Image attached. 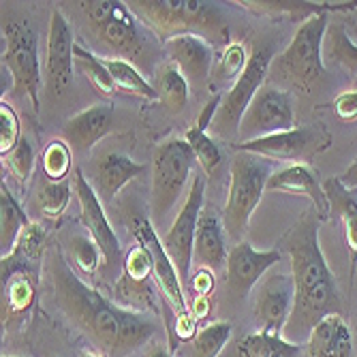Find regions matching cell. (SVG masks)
<instances>
[{"mask_svg":"<svg viewBox=\"0 0 357 357\" xmlns=\"http://www.w3.org/2000/svg\"><path fill=\"white\" fill-rule=\"evenodd\" d=\"M231 338V326L227 321H214L210 326L202 328L197 336L192 338L195 357H218L225 344Z\"/></svg>","mask_w":357,"mask_h":357,"instance_id":"cell-36","label":"cell"},{"mask_svg":"<svg viewBox=\"0 0 357 357\" xmlns=\"http://www.w3.org/2000/svg\"><path fill=\"white\" fill-rule=\"evenodd\" d=\"M133 15L163 43L197 35L212 45H229V24L220 9L204 0H128Z\"/></svg>","mask_w":357,"mask_h":357,"instance_id":"cell-3","label":"cell"},{"mask_svg":"<svg viewBox=\"0 0 357 357\" xmlns=\"http://www.w3.org/2000/svg\"><path fill=\"white\" fill-rule=\"evenodd\" d=\"M332 137L323 126H296L284 133L259 137L246 144H236L240 152L257 154L261 158L276 160H300L312 156L330 146Z\"/></svg>","mask_w":357,"mask_h":357,"instance_id":"cell-15","label":"cell"},{"mask_svg":"<svg viewBox=\"0 0 357 357\" xmlns=\"http://www.w3.org/2000/svg\"><path fill=\"white\" fill-rule=\"evenodd\" d=\"M71 202V184L64 182H47L41 186L37 195V208L47 218H60Z\"/></svg>","mask_w":357,"mask_h":357,"instance_id":"cell-39","label":"cell"},{"mask_svg":"<svg viewBox=\"0 0 357 357\" xmlns=\"http://www.w3.org/2000/svg\"><path fill=\"white\" fill-rule=\"evenodd\" d=\"M272 174L274 172L268 160L259 158L257 154L240 152L234 158L229 195H227L222 212V227L231 240L242 242L248 229V220L259 202H261V195L268 188V180Z\"/></svg>","mask_w":357,"mask_h":357,"instance_id":"cell-6","label":"cell"},{"mask_svg":"<svg viewBox=\"0 0 357 357\" xmlns=\"http://www.w3.org/2000/svg\"><path fill=\"white\" fill-rule=\"evenodd\" d=\"M69 252L73 259V266L86 276L96 274V270H99V266L103 264V252L92 236H84V234L71 236L69 238Z\"/></svg>","mask_w":357,"mask_h":357,"instance_id":"cell-35","label":"cell"},{"mask_svg":"<svg viewBox=\"0 0 357 357\" xmlns=\"http://www.w3.org/2000/svg\"><path fill=\"white\" fill-rule=\"evenodd\" d=\"M195 326H197V323H195V319L190 317V312L176 317V336L180 340L195 338V336H197V332H195Z\"/></svg>","mask_w":357,"mask_h":357,"instance_id":"cell-46","label":"cell"},{"mask_svg":"<svg viewBox=\"0 0 357 357\" xmlns=\"http://www.w3.org/2000/svg\"><path fill=\"white\" fill-rule=\"evenodd\" d=\"M197 163L186 139H169L154 150L152 158V218L163 222L169 210L182 197L184 186Z\"/></svg>","mask_w":357,"mask_h":357,"instance_id":"cell-8","label":"cell"},{"mask_svg":"<svg viewBox=\"0 0 357 357\" xmlns=\"http://www.w3.org/2000/svg\"><path fill=\"white\" fill-rule=\"evenodd\" d=\"M248 58L250 56H246L244 45L238 43V41H234L227 47H222V52L214 60L212 75H210V86L220 88V86L229 84V82L236 84L240 79V75L244 73V69H246Z\"/></svg>","mask_w":357,"mask_h":357,"instance_id":"cell-32","label":"cell"},{"mask_svg":"<svg viewBox=\"0 0 357 357\" xmlns=\"http://www.w3.org/2000/svg\"><path fill=\"white\" fill-rule=\"evenodd\" d=\"M45 255V231L43 227L37 222H28L24 227V231L20 234L13 250L5 255L0 261H3V282L9 280L13 274H30V276H39L41 272V261Z\"/></svg>","mask_w":357,"mask_h":357,"instance_id":"cell-22","label":"cell"},{"mask_svg":"<svg viewBox=\"0 0 357 357\" xmlns=\"http://www.w3.org/2000/svg\"><path fill=\"white\" fill-rule=\"evenodd\" d=\"M272 47L270 45H255L252 54L248 58V64L240 79L231 86V90L222 94V103L216 112V118L212 122V128L222 135V137H231L238 135L240 131V122L252 103L255 94L261 90L266 79L270 77V67H272Z\"/></svg>","mask_w":357,"mask_h":357,"instance_id":"cell-9","label":"cell"},{"mask_svg":"<svg viewBox=\"0 0 357 357\" xmlns=\"http://www.w3.org/2000/svg\"><path fill=\"white\" fill-rule=\"evenodd\" d=\"M28 222L30 220L13 197L9 184L3 180V184H0V250H3V257L13 250L20 234Z\"/></svg>","mask_w":357,"mask_h":357,"instance_id":"cell-30","label":"cell"},{"mask_svg":"<svg viewBox=\"0 0 357 357\" xmlns=\"http://www.w3.org/2000/svg\"><path fill=\"white\" fill-rule=\"evenodd\" d=\"M280 250H255L248 242H238L227 257V289L234 298H244L270 268L280 261Z\"/></svg>","mask_w":357,"mask_h":357,"instance_id":"cell-17","label":"cell"},{"mask_svg":"<svg viewBox=\"0 0 357 357\" xmlns=\"http://www.w3.org/2000/svg\"><path fill=\"white\" fill-rule=\"evenodd\" d=\"M82 17L86 35L92 37L103 50L114 54V58L128 60L131 64H142L148 69L152 47L146 35V26L133 15L126 3L118 0H82L73 3Z\"/></svg>","mask_w":357,"mask_h":357,"instance_id":"cell-4","label":"cell"},{"mask_svg":"<svg viewBox=\"0 0 357 357\" xmlns=\"http://www.w3.org/2000/svg\"><path fill=\"white\" fill-rule=\"evenodd\" d=\"M206 174H192L190 188L186 192V199L169 227V231L163 238V246L180 274L182 282H188L192 252H195V236H197L199 214L204 210V192H206Z\"/></svg>","mask_w":357,"mask_h":357,"instance_id":"cell-11","label":"cell"},{"mask_svg":"<svg viewBox=\"0 0 357 357\" xmlns=\"http://www.w3.org/2000/svg\"><path fill=\"white\" fill-rule=\"evenodd\" d=\"M296 302V284L294 276L287 274H274L268 276L255 300V319L259 323L261 332L282 334L284 326L291 317Z\"/></svg>","mask_w":357,"mask_h":357,"instance_id":"cell-16","label":"cell"},{"mask_svg":"<svg viewBox=\"0 0 357 357\" xmlns=\"http://www.w3.org/2000/svg\"><path fill=\"white\" fill-rule=\"evenodd\" d=\"M266 190H278V192H289V195H304L312 202V208L317 210L319 218L330 216V202L326 197L323 184L317 180V172L304 163H294L282 169H276L270 180Z\"/></svg>","mask_w":357,"mask_h":357,"instance_id":"cell-20","label":"cell"},{"mask_svg":"<svg viewBox=\"0 0 357 357\" xmlns=\"http://www.w3.org/2000/svg\"><path fill=\"white\" fill-rule=\"evenodd\" d=\"M334 112L342 122L357 120V92H342L334 101Z\"/></svg>","mask_w":357,"mask_h":357,"instance_id":"cell-43","label":"cell"},{"mask_svg":"<svg viewBox=\"0 0 357 357\" xmlns=\"http://www.w3.org/2000/svg\"><path fill=\"white\" fill-rule=\"evenodd\" d=\"M75 67V41L73 28L60 9L50 15L47 30V50H45V94L50 101H58L73 86Z\"/></svg>","mask_w":357,"mask_h":357,"instance_id":"cell-12","label":"cell"},{"mask_svg":"<svg viewBox=\"0 0 357 357\" xmlns=\"http://www.w3.org/2000/svg\"><path fill=\"white\" fill-rule=\"evenodd\" d=\"M144 357H172V351H169L165 344L156 342V344H152V347L146 351V355H144Z\"/></svg>","mask_w":357,"mask_h":357,"instance_id":"cell-49","label":"cell"},{"mask_svg":"<svg viewBox=\"0 0 357 357\" xmlns=\"http://www.w3.org/2000/svg\"><path fill=\"white\" fill-rule=\"evenodd\" d=\"M212 310V296H195L192 298V306H190V317L195 319V323H199L208 317V312Z\"/></svg>","mask_w":357,"mask_h":357,"instance_id":"cell-47","label":"cell"},{"mask_svg":"<svg viewBox=\"0 0 357 357\" xmlns=\"http://www.w3.org/2000/svg\"><path fill=\"white\" fill-rule=\"evenodd\" d=\"M172 62L184 73L188 84L204 86L210 84L212 67H214V45L197 35H184L163 43Z\"/></svg>","mask_w":357,"mask_h":357,"instance_id":"cell-18","label":"cell"},{"mask_svg":"<svg viewBox=\"0 0 357 357\" xmlns=\"http://www.w3.org/2000/svg\"><path fill=\"white\" fill-rule=\"evenodd\" d=\"M326 32L328 13H319L306 20L284 52L272 60L270 79H274L287 92L294 90L300 94H312L326 79V64L321 56Z\"/></svg>","mask_w":357,"mask_h":357,"instance_id":"cell-5","label":"cell"},{"mask_svg":"<svg viewBox=\"0 0 357 357\" xmlns=\"http://www.w3.org/2000/svg\"><path fill=\"white\" fill-rule=\"evenodd\" d=\"M73 188L77 195V202L82 208V220L84 227L88 229V234L94 238V242L99 244L101 252H103V264L109 272V276H116V272L124 270V257H122V246L120 240L116 236V231L112 229V225L105 216L103 210V202L99 199L94 186L86 180L82 169H75L73 174ZM122 274V272H120Z\"/></svg>","mask_w":357,"mask_h":357,"instance_id":"cell-14","label":"cell"},{"mask_svg":"<svg viewBox=\"0 0 357 357\" xmlns=\"http://www.w3.org/2000/svg\"><path fill=\"white\" fill-rule=\"evenodd\" d=\"M75 64L84 71V75L90 79V84L105 96H112L118 88L105 67V60L94 56L92 52L84 50L79 43H75Z\"/></svg>","mask_w":357,"mask_h":357,"instance_id":"cell-33","label":"cell"},{"mask_svg":"<svg viewBox=\"0 0 357 357\" xmlns=\"http://www.w3.org/2000/svg\"><path fill=\"white\" fill-rule=\"evenodd\" d=\"M220 103H222V94H220V92H214V94H212V99L206 103V107L202 109V114H199V118H197V128H199V131L206 133L208 128L212 126V122H214V118H216V112H218Z\"/></svg>","mask_w":357,"mask_h":357,"instance_id":"cell-45","label":"cell"},{"mask_svg":"<svg viewBox=\"0 0 357 357\" xmlns=\"http://www.w3.org/2000/svg\"><path fill=\"white\" fill-rule=\"evenodd\" d=\"M225 227L220 225V218L212 206L204 208L199 214V225H197V236H195V264L199 268H208L212 272H218L227 268V252L225 248Z\"/></svg>","mask_w":357,"mask_h":357,"instance_id":"cell-24","label":"cell"},{"mask_svg":"<svg viewBox=\"0 0 357 357\" xmlns=\"http://www.w3.org/2000/svg\"><path fill=\"white\" fill-rule=\"evenodd\" d=\"M128 229H131L135 240L142 246H146V250L150 252L152 266H154V282L158 284V291L163 294V300L167 302V306L174 310L176 317L186 314L188 306H186L180 274L172 261V257L167 255V250L163 246V240H158L152 220L139 212H133L131 216H128Z\"/></svg>","mask_w":357,"mask_h":357,"instance_id":"cell-13","label":"cell"},{"mask_svg":"<svg viewBox=\"0 0 357 357\" xmlns=\"http://www.w3.org/2000/svg\"><path fill=\"white\" fill-rule=\"evenodd\" d=\"M41 167L50 182H64L71 172V148L62 139H52L41 156Z\"/></svg>","mask_w":357,"mask_h":357,"instance_id":"cell-37","label":"cell"},{"mask_svg":"<svg viewBox=\"0 0 357 357\" xmlns=\"http://www.w3.org/2000/svg\"><path fill=\"white\" fill-rule=\"evenodd\" d=\"M190 291L195 296H212L214 291V272L208 268H199L190 280Z\"/></svg>","mask_w":357,"mask_h":357,"instance_id":"cell-44","label":"cell"},{"mask_svg":"<svg viewBox=\"0 0 357 357\" xmlns=\"http://www.w3.org/2000/svg\"><path fill=\"white\" fill-rule=\"evenodd\" d=\"M3 160H5L9 174L24 188L28 184V180L32 178V172H35V165H37V156H35V148H32V144L22 135L17 146Z\"/></svg>","mask_w":357,"mask_h":357,"instance_id":"cell-40","label":"cell"},{"mask_svg":"<svg viewBox=\"0 0 357 357\" xmlns=\"http://www.w3.org/2000/svg\"><path fill=\"white\" fill-rule=\"evenodd\" d=\"M323 190L330 202V216L340 225L347 250L351 255V276L357 266V190L340 182V178H330L323 182Z\"/></svg>","mask_w":357,"mask_h":357,"instance_id":"cell-23","label":"cell"},{"mask_svg":"<svg viewBox=\"0 0 357 357\" xmlns=\"http://www.w3.org/2000/svg\"><path fill=\"white\" fill-rule=\"evenodd\" d=\"M146 172L144 165L135 163L131 156L120 152H107L94 160L92 167V182L94 190L103 204H109L120 188H124L131 180L139 178Z\"/></svg>","mask_w":357,"mask_h":357,"instance_id":"cell-21","label":"cell"},{"mask_svg":"<svg viewBox=\"0 0 357 357\" xmlns=\"http://www.w3.org/2000/svg\"><path fill=\"white\" fill-rule=\"evenodd\" d=\"M79 357H103L101 353H82Z\"/></svg>","mask_w":357,"mask_h":357,"instance_id":"cell-50","label":"cell"},{"mask_svg":"<svg viewBox=\"0 0 357 357\" xmlns=\"http://www.w3.org/2000/svg\"><path fill=\"white\" fill-rule=\"evenodd\" d=\"M236 351L240 357H300L302 344L287 340L282 334L261 332L242 336L236 342Z\"/></svg>","mask_w":357,"mask_h":357,"instance_id":"cell-29","label":"cell"},{"mask_svg":"<svg viewBox=\"0 0 357 357\" xmlns=\"http://www.w3.org/2000/svg\"><path fill=\"white\" fill-rule=\"evenodd\" d=\"M37 300V278L13 274L3 282V326L20 328Z\"/></svg>","mask_w":357,"mask_h":357,"instance_id":"cell-26","label":"cell"},{"mask_svg":"<svg viewBox=\"0 0 357 357\" xmlns=\"http://www.w3.org/2000/svg\"><path fill=\"white\" fill-rule=\"evenodd\" d=\"M184 139H186V144L190 146L195 158H197V163H199L202 172H204L206 176L214 174V172L218 169V165H220V160H222V154H220L216 142H214L210 135H206L204 131H199L197 126L188 128Z\"/></svg>","mask_w":357,"mask_h":357,"instance_id":"cell-38","label":"cell"},{"mask_svg":"<svg viewBox=\"0 0 357 357\" xmlns=\"http://www.w3.org/2000/svg\"><path fill=\"white\" fill-rule=\"evenodd\" d=\"M319 220L314 208L306 210L280 240L289 252L291 276L296 284L294 310L282 336L296 344L308 340L319 321L330 314H342L344 308L336 278L319 244Z\"/></svg>","mask_w":357,"mask_h":357,"instance_id":"cell-2","label":"cell"},{"mask_svg":"<svg viewBox=\"0 0 357 357\" xmlns=\"http://www.w3.org/2000/svg\"><path fill=\"white\" fill-rule=\"evenodd\" d=\"M248 11H255L259 15H270V17H284V20H296L306 22L319 13H332V11H344L353 5H310V3H294V0H246L242 3Z\"/></svg>","mask_w":357,"mask_h":357,"instance_id":"cell-28","label":"cell"},{"mask_svg":"<svg viewBox=\"0 0 357 357\" xmlns=\"http://www.w3.org/2000/svg\"><path fill=\"white\" fill-rule=\"evenodd\" d=\"M120 276L137 284H148L150 276H154V266H152V257L146 250V246L137 242L128 248L124 257V270Z\"/></svg>","mask_w":357,"mask_h":357,"instance_id":"cell-41","label":"cell"},{"mask_svg":"<svg viewBox=\"0 0 357 357\" xmlns=\"http://www.w3.org/2000/svg\"><path fill=\"white\" fill-rule=\"evenodd\" d=\"M47 357H58V355H47Z\"/></svg>","mask_w":357,"mask_h":357,"instance_id":"cell-51","label":"cell"},{"mask_svg":"<svg viewBox=\"0 0 357 357\" xmlns=\"http://www.w3.org/2000/svg\"><path fill=\"white\" fill-rule=\"evenodd\" d=\"M291 128H296L291 92L268 84L255 94L252 103L248 105L240 122L238 137L240 144H246L259 137L291 131Z\"/></svg>","mask_w":357,"mask_h":357,"instance_id":"cell-10","label":"cell"},{"mask_svg":"<svg viewBox=\"0 0 357 357\" xmlns=\"http://www.w3.org/2000/svg\"><path fill=\"white\" fill-rule=\"evenodd\" d=\"M152 88L156 90L158 103L172 114H180L188 103L190 84L184 77V73L178 69V64L172 60L158 64V69L154 71Z\"/></svg>","mask_w":357,"mask_h":357,"instance_id":"cell-27","label":"cell"},{"mask_svg":"<svg viewBox=\"0 0 357 357\" xmlns=\"http://www.w3.org/2000/svg\"><path fill=\"white\" fill-rule=\"evenodd\" d=\"M308 357H351L353 334L342 314H330L319 321L306 340Z\"/></svg>","mask_w":357,"mask_h":357,"instance_id":"cell-25","label":"cell"},{"mask_svg":"<svg viewBox=\"0 0 357 357\" xmlns=\"http://www.w3.org/2000/svg\"><path fill=\"white\" fill-rule=\"evenodd\" d=\"M3 357H11V355H3Z\"/></svg>","mask_w":357,"mask_h":357,"instance_id":"cell-52","label":"cell"},{"mask_svg":"<svg viewBox=\"0 0 357 357\" xmlns=\"http://www.w3.org/2000/svg\"><path fill=\"white\" fill-rule=\"evenodd\" d=\"M114 124V107L109 103L92 105L62 126V137L73 152H88L96 142H101Z\"/></svg>","mask_w":357,"mask_h":357,"instance_id":"cell-19","label":"cell"},{"mask_svg":"<svg viewBox=\"0 0 357 357\" xmlns=\"http://www.w3.org/2000/svg\"><path fill=\"white\" fill-rule=\"evenodd\" d=\"M3 67L13 77V94L30 101L32 109H39L41 62L35 28L26 17L3 13Z\"/></svg>","mask_w":357,"mask_h":357,"instance_id":"cell-7","label":"cell"},{"mask_svg":"<svg viewBox=\"0 0 357 357\" xmlns=\"http://www.w3.org/2000/svg\"><path fill=\"white\" fill-rule=\"evenodd\" d=\"M54 304L94 344L103 357H126L156 334V321L148 312L118 306L86 284L69 266L60 248L45 255L43 266Z\"/></svg>","mask_w":357,"mask_h":357,"instance_id":"cell-1","label":"cell"},{"mask_svg":"<svg viewBox=\"0 0 357 357\" xmlns=\"http://www.w3.org/2000/svg\"><path fill=\"white\" fill-rule=\"evenodd\" d=\"M105 67L116 84L118 90L126 92V94H135L142 96V99H158L156 90L152 88V84L139 73V69L135 64H131L128 60H120V58H103Z\"/></svg>","mask_w":357,"mask_h":357,"instance_id":"cell-31","label":"cell"},{"mask_svg":"<svg viewBox=\"0 0 357 357\" xmlns=\"http://www.w3.org/2000/svg\"><path fill=\"white\" fill-rule=\"evenodd\" d=\"M340 182L349 188H355L357 190V158L349 165V169L340 176Z\"/></svg>","mask_w":357,"mask_h":357,"instance_id":"cell-48","label":"cell"},{"mask_svg":"<svg viewBox=\"0 0 357 357\" xmlns=\"http://www.w3.org/2000/svg\"><path fill=\"white\" fill-rule=\"evenodd\" d=\"M20 120L9 103H0V156H7L20 142Z\"/></svg>","mask_w":357,"mask_h":357,"instance_id":"cell-42","label":"cell"},{"mask_svg":"<svg viewBox=\"0 0 357 357\" xmlns=\"http://www.w3.org/2000/svg\"><path fill=\"white\" fill-rule=\"evenodd\" d=\"M328 54L351 77L357 75V45L340 24L328 26Z\"/></svg>","mask_w":357,"mask_h":357,"instance_id":"cell-34","label":"cell"}]
</instances>
